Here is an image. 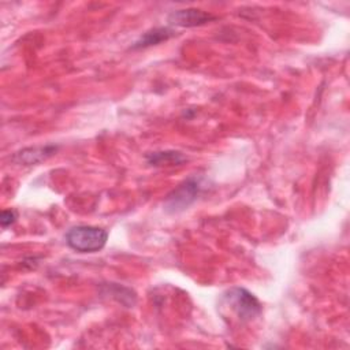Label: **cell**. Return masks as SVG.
<instances>
[{"label":"cell","instance_id":"1","mask_svg":"<svg viewBox=\"0 0 350 350\" xmlns=\"http://www.w3.org/2000/svg\"><path fill=\"white\" fill-rule=\"evenodd\" d=\"M107 239L108 232L93 226H77L66 234L67 245L78 253H96L105 246Z\"/></svg>","mask_w":350,"mask_h":350},{"label":"cell","instance_id":"2","mask_svg":"<svg viewBox=\"0 0 350 350\" xmlns=\"http://www.w3.org/2000/svg\"><path fill=\"white\" fill-rule=\"evenodd\" d=\"M226 305L237 314L241 321H250L261 314V304L246 288L232 287L223 294Z\"/></svg>","mask_w":350,"mask_h":350},{"label":"cell","instance_id":"3","mask_svg":"<svg viewBox=\"0 0 350 350\" xmlns=\"http://www.w3.org/2000/svg\"><path fill=\"white\" fill-rule=\"evenodd\" d=\"M202 189L201 180L196 176L186 179L176 189H174L164 201V209L168 213H178L189 208L198 197Z\"/></svg>","mask_w":350,"mask_h":350},{"label":"cell","instance_id":"4","mask_svg":"<svg viewBox=\"0 0 350 350\" xmlns=\"http://www.w3.org/2000/svg\"><path fill=\"white\" fill-rule=\"evenodd\" d=\"M213 19H215V16L212 14H209L204 10H198V8L176 10L168 15V23L171 26H179V27L201 26Z\"/></svg>","mask_w":350,"mask_h":350},{"label":"cell","instance_id":"5","mask_svg":"<svg viewBox=\"0 0 350 350\" xmlns=\"http://www.w3.org/2000/svg\"><path fill=\"white\" fill-rule=\"evenodd\" d=\"M57 150V146L55 145H45V146H31L25 148L19 152H16L12 156V161L23 165H33L38 164L42 160L51 157Z\"/></svg>","mask_w":350,"mask_h":350},{"label":"cell","instance_id":"6","mask_svg":"<svg viewBox=\"0 0 350 350\" xmlns=\"http://www.w3.org/2000/svg\"><path fill=\"white\" fill-rule=\"evenodd\" d=\"M175 36V30L171 27H154L148 31H145L133 45L131 49H144L152 45H157L163 41H167L168 38Z\"/></svg>","mask_w":350,"mask_h":350},{"label":"cell","instance_id":"7","mask_svg":"<svg viewBox=\"0 0 350 350\" xmlns=\"http://www.w3.org/2000/svg\"><path fill=\"white\" fill-rule=\"evenodd\" d=\"M146 160L150 165H179L185 163L187 157L176 150H161L149 153Z\"/></svg>","mask_w":350,"mask_h":350},{"label":"cell","instance_id":"8","mask_svg":"<svg viewBox=\"0 0 350 350\" xmlns=\"http://www.w3.org/2000/svg\"><path fill=\"white\" fill-rule=\"evenodd\" d=\"M16 217H18L16 211H14V209H5V211H3V212H1V219H0L1 227H3V228H7L8 226L14 224L15 220H16Z\"/></svg>","mask_w":350,"mask_h":350}]
</instances>
